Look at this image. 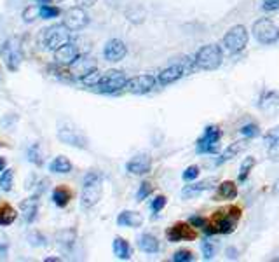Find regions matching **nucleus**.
<instances>
[{
    "label": "nucleus",
    "mask_w": 279,
    "mask_h": 262,
    "mask_svg": "<svg viewBox=\"0 0 279 262\" xmlns=\"http://www.w3.org/2000/svg\"><path fill=\"white\" fill-rule=\"evenodd\" d=\"M0 56L4 60L7 70L16 72L19 70L21 63H23V44H21L19 37H11L2 44L0 47Z\"/></svg>",
    "instance_id": "f257e3e1"
},
{
    "label": "nucleus",
    "mask_w": 279,
    "mask_h": 262,
    "mask_svg": "<svg viewBox=\"0 0 279 262\" xmlns=\"http://www.w3.org/2000/svg\"><path fill=\"white\" fill-rule=\"evenodd\" d=\"M82 185L84 187L82 196H80V204H82V208L89 210L101 200V175L91 171V173L86 175Z\"/></svg>",
    "instance_id": "f03ea898"
},
{
    "label": "nucleus",
    "mask_w": 279,
    "mask_h": 262,
    "mask_svg": "<svg viewBox=\"0 0 279 262\" xmlns=\"http://www.w3.org/2000/svg\"><path fill=\"white\" fill-rule=\"evenodd\" d=\"M222 60H223V53H222V47L217 44H206L203 46L196 54V67L201 70H217L222 65Z\"/></svg>",
    "instance_id": "7ed1b4c3"
},
{
    "label": "nucleus",
    "mask_w": 279,
    "mask_h": 262,
    "mask_svg": "<svg viewBox=\"0 0 279 262\" xmlns=\"http://www.w3.org/2000/svg\"><path fill=\"white\" fill-rule=\"evenodd\" d=\"M253 35L260 44L269 46V44H274V42L279 40V28L269 18H260L259 21H255Z\"/></svg>",
    "instance_id": "20e7f679"
},
{
    "label": "nucleus",
    "mask_w": 279,
    "mask_h": 262,
    "mask_svg": "<svg viewBox=\"0 0 279 262\" xmlns=\"http://www.w3.org/2000/svg\"><path fill=\"white\" fill-rule=\"evenodd\" d=\"M248 39L250 37H248V30H246V26L236 25L225 34L223 46H225V49L232 54L241 53V51L248 46Z\"/></svg>",
    "instance_id": "39448f33"
},
{
    "label": "nucleus",
    "mask_w": 279,
    "mask_h": 262,
    "mask_svg": "<svg viewBox=\"0 0 279 262\" xmlns=\"http://www.w3.org/2000/svg\"><path fill=\"white\" fill-rule=\"evenodd\" d=\"M220 138H222L220 128L218 126H208L205 129L203 137L197 140L196 150L199 154H215L220 149Z\"/></svg>",
    "instance_id": "423d86ee"
},
{
    "label": "nucleus",
    "mask_w": 279,
    "mask_h": 262,
    "mask_svg": "<svg viewBox=\"0 0 279 262\" xmlns=\"http://www.w3.org/2000/svg\"><path fill=\"white\" fill-rule=\"evenodd\" d=\"M126 84H128V77H126L124 72L109 70L101 75L100 82H98L96 87H98L101 93H109V95H112V93H117V91H121V89H124Z\"/></svg>",
    "instance_id": "0eeeda50"
},
{
    "label": "nucleus",
    "mask_w": 279,
    "mask_h": 262,
    "mask_svg": "<svg viewBox=\"0 0 279 262\" xmlns=\"http://www.w3.org/2000/svg\"><path fill=\"white\" fill-rule=\"evenodd\" d=\"M70 40V30L63 25H53L47 30H44V44L47 49L56 51L58 47H61L63 44H67Z\"/></svg>",
    "instance_id": "6e6552de"
},
{
    "label": "nucleus",
    "mask_w": 279,
    "mask_h": 262,
    "mask_svg": "<svg viewBox=\"0 0 279 262\" xmlns=\"http://www.w3.org/2000/svg\"><path fill=\"white\" fill-rule=\"evenodd\" d=\"M239 219H241V210L232 206V208L225 210V212H218L217 215V233H222V234H229L232 233L236 225H238Z\"/></svg>",
    "instance_id": "1a4fd4ad"
},
{
    "label": "nucleus",
    "mask_w": 279,
    "mask_h": 262,
    "mask_svg": "<svg viewBox=\"0 0 279 262\" xmlns=\"http://www.w3.org/2000/svg\"><path fill=\"white\" fill-rule=\"evenodd\" d=\"M89 23V16L88 13L84 11V7H72L65 13L63 18V25L67 26L70 32H77V30H82L84 26Z\"/></svg>",
    "instance_id": "9d476101"
},
{
    "label": "nucleus",
    "mask_w": 279,
    "mask_h": 262,
    "mask_svg": "<svg viewBox=\"0 0 279 262\" xmlns=\"http://www.w3.org/2000/svg\"><path fill=\"white\" fill-rule=\"evenodd\" d=\"M155 82H157V79H155L154 75H149V74L136 75L133 79H128L126 89L130 93H133V95H145V93L154 89Z\"/></svg>",
    "instance_id": "9b49d317"
},
{
    "label": "nucleus",
    "mask_w": 279,
    "mask_h": 262,
    "mask_svg": "<svg viewBox=\"0 0 279 262\" xmlns=\"http://www.w3.org/2000/svg\"><path fill=\"white\" fill-rule=\"evenodd\" d=\"M55 60L58 65H63V67H70L74 65L77 60H79V47L72 44V42H67L63 44L61 47L55 51Z\"/></svg>",
    "instance_id": "f8f14e48"
},
{
    "label": "nucleus",
    "mask_w": 279,
    "mask_h": 262,
    "mask_svg": "<svg viewBox=\"0 0 279 262\" xmlns=\"http://www.w3.org/2000/svg\"><path fill=\"white\" fill-rule=\"evenodd\" d=\"M126 54H128V47H126V44L121 39H112V40H109L105 44L103 56L107 61L112 63L121 61V60L126 58Z\"/></svg>",
    "instance_id": "ddd939ff"
},
{
    "label": "nucleus",
    "mask_w": 279,
    "mask_h": 262,
    "mask_svg": "<svg viewBox=\"0 0 279 262\" xmlns=\"http://www.w3.org/2000/svg\"><path fill=\"white\" fill-rule=\"evenodd\" d=\"M166 234L167 238H169V242L173 243L184 242V240H194V238H196V231L188 224H184V222H178V224H175L171 229H167Z\"/></svg>",
    "instance_id": "4468645a"
},
{
    "label": "nucleus",
    "mask_w": 279,
    "mask_h": 262,
    "mask_svg": "<svg viewBox=\"0 0 279 262\" xmlns=\"http://www.w3.org/2000/svg\"><path fill=\"white\" fill-rule=\"evenodd\" d=\"M58 138L67 143V145H74V147H79V149H86L88 147V141L82 135L77 131V129H72V128H59L58 131Z\"/></svg>",
    "instance_id": "2eb2a0df"
},
{
    "label": "nucleus",
    "mask_w": 279,
    "mask_h": 262,
    "mask_svg": "<svg viewBox=\"0 0 279 262\" xmlns=\"http://www.w3.org/2000/svg\"><path fill=\"white\" fill-rule=\"evenodd\" d=\"M185 74H187V70H185L184 63H176V65H171V67L164 68V70L159 74L157 81H159V84L167 86V84L176 82V81H178L180 77H184Z\"/></svg>",
    "instance_id": "dca6fc26"
},
{
    "label": "nucleus",
    "mask_w": 279,
    "mask_h": 262,
    "mask_svg": "<svg viewBox=\"0 0 279 262\" xmlns=\"http://www.w3.org/2000/svg\"><path fill=\"white\" fill-rule=\"evenodd\" d=\"M126 170L133 175H145L152 170V158L149 154H140L126 164Z\"/></svg>",
    "instance_id": "f3484780"
},
{
    "label": "nucleus",
    "mask_w": 279,
    "mask_h": 262,
    "mask_svg": "<svg viewBox=\"0 0 279 262\" xmlns=\"http://www.w3.org/2000/svg\"><path fill=\"white\" fill-rule=\"evenodd\" d=\"M19 212L25 219V222L32 224V222L37 219V213H38V194L30 196L28 200H23L19 203Z\"/></svg>",
    "instance_id": "a211bd4d"
},
{
    "label": "nucleus",
    "mask_w": 279,
    "mask_h": 262,
    "mask_svg": "<svg viewBox=\"0 0 279 262\" xmlns=\"http://www.w3.org/2000/svg\"><path fill=\"white\" fill-rule=\"evenodd\" d=\"M215 183H217V179L213 177V179H205V180H201V182H197V183H192V185H185L184 191H182V196H184L185 200L196 198V196L203 194L205 191L211 189Z\"/></svg>",
    "instance_id": "6ab92c4d"
},
{
    "label": "nucleus",
    "mask_w": 279,
    "mask_h": 262,
    "mask_svg": "<svg viewBox=\"0 0 279 262\" xmlns=\"http://www.w3.org/2000/svg\"><path fill=\"white\" fill-rule=\"evenodd\" d=\"M117 224L121 227H140L143 224V217L142 213L126 210V212H122L121 215L117 217Z\"/></svg>",
    "instance_id": "aec40b11"
},
{
    "label": "nucleus",
    "mask_w": 279,
    "mask_h": 262,
    "mask_svg": "<svg viewBox=\"0 0 279 262\" xmlns=\"http://www.w3.org/2000/svg\"><path fill=\"white\" fill-rule=\"evenodd\" d=\"M113 254L117 255V259H121V261H128V259H131V255H133V250H131V245L126 242L124 238L117 236L115 240H113Z\"/></svg>",
    "instance_id": "412c9836"
},
{
    "label": "nucleus",
    "mask_w": 279,
    "mask_h": 262,
    "mask_svg": "<svg viewBox=\"0 0 279 262\" xmlns=\"http://www.w3.org/2000/svg\"><path fill=\"white\" fill-rule=\"evenodd\" d=\"M246 147H248V143H246V141H234V143H230V145L227 147V150H225L223 154H222V158L217 161V164H223V162L234 159L238 154H241Z\"/></svg>",
    "instance_id": "4be33fe9"
},
{
    "label": "nucleus",
    "mask_w": 279,
    "mask_h": 262,
    "mask_svg": "<svg viewBox=\"0 0 279 262\" xmlns=\"http://www.w3.org/2000/svg\"><path fill=\"white\" fill-rule=\"evenodd\" d=\"M138 246L145 252V254H157L159 252V240L155 236H152V234H143V236H140V242H138Z\"/></svg>",
    "instance_id": "5701e85b"
},
{
    "label": "nucleus",
    "mask_w": 279,
    "mask_h": 262,
    "mask_svg": "<svg viewBox=\"0 0 279 262\" xmlns=\"http://www.w3.org/2000/svg\"><path fill=\"white\" fill-rule=\"evenodd\" d=\"M49 171H53V173H70L72 171L70 159H67L65 156H58V158H55L49 164Z\"/></svg>",
    "instance_id": "b1692460"
},
{
    "label": "nucleus",
    "mask_w": 279,
    "mask_h": 262,
    "mask_svg": "<svg viewBox=\"0 0 279 262\" xmlns=\"http://www.w3.org/2000/svg\"><path fill=\"white\" fill-rule=\"evenodd\" d=\"M16 210L7 203H0V225H11L16 221Z\"/></svg>",
    "instance_id": "393cba45"
},
{
    "label": "nucleus",
    "mask_w": 279,
    "mask_h": 262,
    "mask_svg": "<svg viewBox=\"0 0 279 262\" xmlns=\"http://www.w3.org/2000/svg\"><path fill=\"white\" fill-rule=\"evenodd\" d=\"M70 200H72V192L68 191L67 187H56L55 191H53V203H55L56 206H59V208L67 206V204L70 203Z\"/></svg>",
    "instance_id": "a878e982"
},
{
    "label": "nucleus",
    "mask_w": 279,
    "mask_h": 262,
    "mask_svg": "<svg viewBox=\"0 0 279 262\" xmlns=\"http://www.w3.org/2000/svg\"><path fill=\"white\" fill-rule=\"evenodd\" d=\"M145 16H147V13L142 5H131V7L126 11V18H128V21H131L133 25L143 23V21H145Z\"/></svg>",
    "instance_id": "bb28decb"
},
{
    "label": "nucleus",
    "mask_w": 279,
    "mask_h": 262,
    "mask_svg": "<svg viewBox=\"0 0 279 262\" xmlns=\"http://www.w3.org/2000/svg\"><path fill=\"white\" fill-rule=\"evenodd\" d=\"M218 196L223 198V200H234L238 196V185L234 182H222L218 185Z\"/></svg>",
    "instance_id": "cd10ccee"
},
{
    "label": "nucleus",
    "mask_w": 279,
    "mask_h": 262,
    "mask_svg": "<svg viewBox=\"0 0 279 262\" xmlns=\"http://www.w3.org/2000/svg\"><path fill=\"white\" fill-rule=\"evenodd\" d=\"M26 156H28V161L35 166H42L44 164V152H42V147L38 143H34L26 150Z\"/></svg>",
    "instance_id": "c85d7f7f"
},
{
    "label": "nucleus",
    "mask_w": 279,
    "mask_h": 262,
    "mask_svg": "<svg viewBox=\"0 0 279 262\" xmlns=\"http://www.w3.org/2000/svg\"><path fill=\"white\" fill-rule=\"evenodd\" d=\"M79 79H80V82L86 84V86L96 87V86H98V82H100V79H101V74H100V70H98V68H94V70L88 72V74L80 75Z\"/></svg>",
    "instance_id": "c756f323"
},
{
    "label": "nucleus",
    "mask_w": 279,
    "mask_h": 262,
    "mask_svg": "<svg viewBox=\"0 0 279 262\" xmlns=\"http://www.w3.org/2000/svg\"><path fill=\"white\" fill-rule=\"evenodd\" d=\"M14 185V170H4L0 175V189L9 192Z\"/></svg>",
    "instance_id": "7c9ffc66"
},
{
    "label": "nucleus",
    "mask_w": 279,
    "mask_h": 262,
    "mask_svg": "<svg viewBox=\"0 0 279 262\" xmlns=\"http://www.w3.org/2000/svg\"><path fill=\"white\" fill-rule=\"evenodd\" d=\"M255 164H257L255 158H246L244 161L241 162V168H239V180H241V182H244V180L250 177V173L255 168Z\"/></svg>",
    "instance_id": "2f4dec72"
},
{
    "label": "nucleus",
    "mask_w": 279,
    "mask_h": 262,
    "mask_svg": "<svg viewBox=\"0 0 279 262\" xmlns=\"http://www.w3.org/2000/svg\"><path fill=\"white\" fill-rule=\"evenodd\" d=\"M263 143H265L269 149H274V147L279 145V126H276V128L267 131L265 137H263Z\"/></svg>",
    "instance_id": "473e14b6"
},
{
    "label": "nucleus",
    "mask_w": 279,
    "mask_h": 262,
    "mask_svg": "<svg viewBox=\"0 0 279 262\" xmlns=\"http://www.w3.org/2000/svg\"><path fill=\"white\" fill-rule=\"evenodd\" d=\"M59 16V9L51 4H40V18L42 20H55Z\"/></svg>",
    "instance_id": "72a5a7b5"
},
{
    "label": "nucleus",
    "mask_w": 279,
    "mask_h": 262,
    "mask_svg": "<svg viewBox=\"0 0 279 262\" xmlns=\"http://www.w3.org/2000/svg\"><path fill=\"white\" fill-rule=\"evenodd\" d=\"M37 18H40V5H30L23 11V21H26V23H32Z\"/></svg>",
    "instance_id": "f704fd0d"
},
{
    "label": "nucleus",
    "mask_w": 279,
    "mask_h": 262,
    "mask_svg": "<svg viewBox=\"0 0 279 262\" xmlns=\"http://www.w3.org/2000/svg\"><path fill=\"white\" fill-rule=\"evenodd\" d=\"M58 242L65 246H72L75 242V233L70 231V229H65V231H61V233L58 234Z\"/></svg>",
    "instance_id": "c9c22d12"
},
{
    "label": "nucleus",
    "mask_w": 279,
    "mask_h": 262,
    "mask_svg": "<svg viewBox=\"0 0 279 262\" xmlns=\"http://www.w3.org/2000/svg\"><path fill=\"white\" fill-rule=\"evenodd\" d=\"M152 192H154V185H152V182H143L136 192V200H140V201L147 200Z\"/></svg>",
    "instance_id": "e433bc0d"
},
{
    "label": "nucleus",
    "mask_w": 279,
    "mask_h": 262,
    "mask_svg": "<svg viewBox=\"0 0 279 262\" xmlns=\"http://www.w3.org/2000/svg\"><path fill=\"white\" fill-rule=\"evenodd\" d=\"M201 250H203V255H205L206 261L215 257V245H213V242H209V240H205V242L201 243Z\"/></svg>",
    "instance_id": "4c0bfd02"
},
{
    "label": "nucleus",
    "mask_w": 279,
    "mask_h": 262,
    "mask_svg": "<svg viewBox=\"0 0 279 262\" xmlns=\"http://www.w3.org/2000/svg\"><path fill=\"white\" fill-rule=\"evenodd\" d=\"M259 133H260V129L257 124H244L241 128V135L246 138H255Z\"/></svg>",
    "instance_id": "58836bf2"
},
{
    "label": "nucleus",
    "mask_w": 279,
    "mask_h": 262,
    "mask_svg": "<svg viewBox=\"0 0 279 262\" xmlns=\"http://www.w3.org/2000/svg\"><path fill=\"white\" fill-rule=\"evenodd\" d=\"M194 259L190 250H178L175 255H173V261L175 262H190Z\"/></svg>",
    "instance_id": "ea45409f"
},
{
    "label": "nucleus",
    "mask_w": 279,
    "mask_h": 262,
    "mask_svg": "<svg viewBox=\"0 0 279 262\" xmlns=\"http://www.w3.org/2000/svg\"><path fill=\"white\" fill-rule=\"evenodd\" d=\"M28 242H30V245H32V246H44V245H46V238L42 236L40 233H37V231H35V233L28 234Z\"/></svg>",
    "instance_id": "a19ab883"
},
{
    "label": "nucleus",
    "mask_w": 279,
    "mask_h": 262,
    "mask_svg": "<svg viewBox=\"0 0 279 262\" xmlns=\"http://www.w3.org/2000/svg\"><path fill=\"white\" fill-rule=\"evenodd\" d=\"M199 166H188L187 170L184 171V180L190 182V180H196L199 177Z\"/></svg>",
    "instance_id": "79ce46f5"
},
{
    "label": "nucleus",
    "mask_w": 279,
    "mask_h": 262,
    "mask_svg": "<svg viewBox=\"0 0 279 262\" xmlns=\"http://www.w3.org/2000/svg\"><path fill=\"white\" fill-rule=\"evenodd\" d=\"M164 206H166V196H157V198L152 201V210H154L155 213L161 212Z\"/></svg>",
    "instance_id": "37998d69"
},
{
    "label": "nucleus",
    "mask_w": 279,
    "mask_h": 262,
    "mask_svg": "<svg viewBox=\"0 0 279 262\" xmlns=\"http://www.w3.org/2000/svg\"><path fill=\"white\" fill-rule=\"evenodd\" d=\"M262 9L265 13H274L279 9V0H263Z\"/></svg>",
    "instance_id": "c03bdc74"
},
{
    "label": "nucleus",
    "mask_w": 279,
    "mask_h": 262,
    "mask_svg": "<svg viewBox=\"0 0 279 262\" xmlns=\"http://www.w3.org/2000/svg\"><path fill=\"white\" fill-rule=\"evenodd\" d=\"M190 224L192 225H196V227H206V219L205 217H199V215H194L190 217Z\"/></svg>",
    "instance_id": "a18cd8bd"
},
{
    "label": "nucleus",
    "mask_w": 279,
    "mask_h": 262,
    "mask_svg": "<svg viewBox=\"0 0 279 262\" xmlns=\"http://www.w3.org/2000/svg\"><path fill=\"white\" fill-rule=\"evenodd\" d=\"M9 255V243L0 242V259H7Z\"/></svg>",
    "instance_id": "49530a36"
},
{
    "label": "nucleus",
    "mask_w": 279,
    "mask_h": 262,
    "mask_svg": "<svg viewBox=\"0 0 279 262\" xmlns=\"http://www.w3.org/2000/svg\"><path fill=\"white\" fill-rule=\"evenodd\" d=\"M96 0H77V4L80 5V7H89V5L94 4Z\"/></svg>",
    "instance_id": "de8ad7c7"
},
{
    "label": "nucleus",
    "mask_w": 279,
    "mask_h": 262,
    "mask_svg": "<svg viewBox=\"0 0 279 262\" xmlns=\"http://www.w3.org/2000/svg\"><path fill=\"white\" fill-rule=\"evenodd\" d=\"M272 194H274V196H279V179L276 180L274 187H272Z\"/></svg>",
    "instance_id": "09e8293b"
},
{
    "label": "nucleus",
    "mask_w": 279,
    "mask_h": 262,
    "mask_svg": "<svg viewBox=\"0 0 279 262\" xmlns=\"http://www.w3.org/2000/svg\"><path fill=\"white\" fill-rule=\"evenodd\" d=\"M227 254H229V257H230V259H236V257H238V255H236V254H238V252H236V250H234V248H229V250H227Z\"/></svg>",
    "instance_id": "8fccbe9b"
},
{
    "label": "nucleus",
    "mask_w": 279,
    "mask_h": 262,
    "mask_svg": "<svg viewBox=\"0 0 279 262\" xmlns=\"http://www.w3.org/2000/svg\"><path fill=\"white\" fill-rule=\"evenodd\" d=\"M5 164H7L5 158H0V171H4V170H5Z\"/></svg>",
    "instance_id": "3c124183"
},
{
    "label": "nucleus",
    "mask_w": 279,
    "mask_h": 262,
    "mask_svg": "<svg viewBox=\"0 0 279 262\" xmlns=\"http://www.w3.org/2000/svg\"><path fill=\"white\" fill-rule=\"evenodd\" d=\"M59 261H61L59 257H47L46 259V262H59Z\"/></svg>",
    "instance_id": "603ef678"
},
{
    "label": "nucleus",
    "mask_w": 279,
    "mask_h": 262,
    "mask_svg": "<svg viewBox=\"0 0 279 262\" xmlns=\"http://www.w3.org/2000/svg\"><path fill=\"white\" fill-rule=\"evenodd\" d=\"M38 4H51V0H37Z\"/></svg>",
    "instance_id": "864d4df0"
}]
</instances>
